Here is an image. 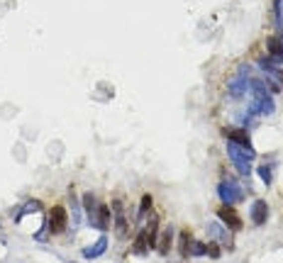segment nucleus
Segmentation results:
<instances>
[{
  "label": "nucleus",
  "instance_id": "nucleus-1",
  "mask_svg": "<svg viewBox=\"0 0 283 263\" xmlns=\"http://www.w3.org/2000/svg\"><path fill=\"white\" fill-rule=\"evenodd\" d=\"M227 156H229V161L234 163V168L244 175V178L252 173V161L256 158L254 149H247V146H239V144H234V142H227Z\"/></svg>",
  "mask_w": 283,
  "mask_h": 263
},
{
  "label": "nucleus",
  "instance_id": "nucleus-2",
  "mask_svg": "<svg viewBox=\"0 0 283 263\" xmlns=\"http://www.w3.org/2000/svg\"><path fill=\"white\" fill-rule=\"evenodd\" d=\"M249 81H252V76H249V66H242V68L229 78V83H227V93H229V98H232V100H242V98L249 93Z\"/></svg>",
  "mask_w": 283,
  "mask_h": 263
},
{
  "label": "nucleus",
  "instance_id": "nucleus-3",
  "mask_svg": "<svg viewBox=\"0 0 283 263\" xmlns=\"http://www.w3.org/2000/svg\"><path fill=\"white\" fill-rule=\"evenodd\" d=\"M217 195H220V200L225 205H234V203H242L244 200V190L232 178H225V180L217 183Z\"/></svg>",
  "mask_w": 283,
  "mask_h": 263
},
{
  "label": "nucleus",
  "instance_id": "nucleus-4",
  "mask_svg": "<svg viewBox=\"0 0 283 263\" xmlns=\"http://www.w3.org/2000/svg\"><path fill=\"white\" fill-rule=\"evenodd\" d=\"M259 68L266 73V78L271 81V95L274 93H279L283 86V71H281V66L274 61V58H269V56H261L259 58Z\"/></svg>",
  "mask_w": 283,
  "mask_h": 263
},
{
  "label": "nucleus",
  "instance_id": "nucleus-5",
  "mask_svg": "<svg viewBox=\"0 0 283 263\" xmlns=\"http://www.w3.org/2000/svg\"><path fill=\"white\" fill-rule=\"evenodd\" d=\"M110 219H113V210L108 207V205H98L90 214H88V222H90V227L93 229H98V232L105 234V229H110Z\"/></svg>",
  "mask_w": 283,
  "mask_h": 263
},
{
  "label": "nucleus",
  "instance_id": "nucleus-6",
  "mask_svg": "<svg viewBox=\"0 0 283 263\" xmlns=\"http://www.w3.org/2000/svg\"><path fill=\"white\" fill-rule=\"evenodd\" d=\"M66 222H69V214H66V207H52L49 210V232L52 234H61L66 229Z\"/></svg>",
  "mask_w": 283,
  "mask_h": 263
},
{
  "label": "nucleus",
  "instance_id": "nucleus-7",
  "mask_svg": "<svg viewBox=\"0 0 283 263\" xmlns=\"http://www.w3.org/2000/svg\"><path fill=\"white\" fill-rule=\"evenodd\" d=\"M217 217H220V222L225 224L229 232H239V229H242V219H239V214L232 210V205H222V207L217 210Z\"/></svg>",
  "mask_w": 283,
  "mask_h": 263
},
{
  "label": "nucleus",
  "instance_id": "nucleus-8",
  "mask_svg": "<svg viewBox=\"0 0 283 263\" xmlns=\"http://www.w3.org/2000/svg\"><path fill=\"white\" fill-rule=\"evenodd\" d=\"M266 52H269V58H274L279 66H283V34H274L266 39Z\"/></svg>",
  "mask_w": 283,
  "mask_h": 263
},
{
  "label": "nucleus",
  "instance_id": "nucleus-9",
  "mask_svg": "<svg viewBox=\"0 0 283 263\" xmlns=\"http://www.w3.org/2000/svg\"><path fill=\"white\" fill-rule=\"evenodd\" d=\"M105 251H108V236L103 234V236H100V239H98L95 244H90V246H85V249H83V251H81V254H83V259H88V261H93V259H98V256H103Z\"/></svg>",
  "mask_w": 283,
  "mask_h": 263
},
{
  "label": "nucleus",
  "instance_id": "nucleus-10",
  "mask_svg": "<svg viewBox=\"0 0 283 263\" xmlns=\"http://www.w3.org/2000/svg\"><path fill=\"white\" fill-rule=\"evenodd\" d=\"M266 219H269V205H266V200H254V205H252V222L259 227V224H266Z\"/></svg>",
  "mask_w": 283,
  "mask_h": 263
},
{
  "label": "nucleus",
  "instance_id": "nucleus-11",
  "mask_svg": "<svg viewBox=\"0 0 283 263\" xmlns=\"http://www.w3.org/2000/svg\"><path fill=\"white\" fill-rule=\"evenodd\" d=\"M225 137H227V142H234V144H239V146L254 149V146H252V139H249V134H247L244 129H225Z\"/></svg>",
  "mask_w": 283,
  "mask_h": 263
},
{
  "label": "nucleus",
  "instance_id": "nucleus-12",
  "mask_svg": "<svg viewBox=\"0 0 283 263\" xmlns=\"http://www.w3.org/2000/svg\"><path fill=\"white\" fill-rule=\"evenodd\" d=\"M171 241H173V229L166 227V229L161 232V239L156 241V251H159V254H169V251H171Z\"/></svg>",
  "mask_w": 283,
  "mask_h": 263
},
{
  "label": "nucleus",
  "instance_id": "nucleus-13",
  "mask_svg": "<svg viewBox=\"0 0 283 263\" xmlns=\"http://www.w3.org/2000/svg\"><path fill=\"white\" fill-rule=\"evenodd\" d=\"M151 249V244H149V236H146V232H140V236L135 239V244H132V254H146Z\"/></svg>",
  "mask_w": 283,
  "mask_h": 263
},
{
  "label": "nucleus",
  "instance_id": "nucleus-14",
  "mask_svg": "<svg viewBox=\"0 0 283 263\" xmlns=\"http://www.w3.org/2000/svg\"><path fill=\"white\" fill-rule=\"evenodd\" d=\"M113 207H115V212H117V219H115V222H117V232L125 234V232H127V219H125V212H122V203H120V200H115Z\"/></svg>",
  "mask_w": 283,
  "mask_h": 263
},
{
  "label": "nucleus",
  "instance_id": "nucleus-15",
  "mask_svg": "<svg viewBox=\"0 0 283 263\" xmlns=\"http://www.w3.org/2000/svg\"><path fill=\"white\" fill-rule=\"evenodd\" d=\"M256 173H259V178L264 180V185H271V183H274V175H271V166H266V163H264V166H259V168H256Z\"/></svg>",
  "mask_w": 283,
  "mask_h": 263
},
{
  "label": "nucleus",
  "instance_id": "nucleus-16",
  "mask_svg": "<svg viewBox=\"0 0 283 263\" xmlns=\"http://www.w3.org/2000/svg\"><path fill=\"white\" fill-rule=\"evenodd\" d=\"M274 7H276V22L283 29V0H274Z\"/></svg>",
  "mask_w": 283,
  "mask_h": 263
},
{
  "label": "nucleus",
  "instance_id": "nucleus-17",
  "mask_svg": "<svg viewBox=\"0 0 283 263\" xmlns=\"http://www.w3.org/2000/svg\"><path fill=\"white\" fill-rule=\"evenodd\" d=\"M149 207H151V195H144V198H142V205H140V217H144V214L149 212Z\"/></svg>",
  "mask_w": 283,
  "mask_h": 263
},
{
  "label": "nucleus",
  "instance_id": "nucleus-18",
  "mask_svg": "<svg viewBox=\"0 0 283 263\" xmlns=\"http://www.w3.org/2000/svg\"><path fill=\"white\" fill-rule=\"evenodd\" d=\"M39 207H42V205H39V203H27V205H25V207H22V212H25V214H27V212H37Z\"/></svg>",
  "mask_w": 283,
  "mask_h": 263
},
{
  "label": "nucleus",
  "instance_id": "nucleus-19",
  "mask_svg": "<svg viewBox=\"0 0 283 263\" xmlns=\"http://www.w3.org/2000/svg\"><path fill=\"white\" fill-rule=\"evenodd\" d=\"M208 256H212V259H217V256H220V249H217V244L208 246Z\"/></svg>",
  "mask_w": 283,
  "mask_h": 263
}]
</instances>
